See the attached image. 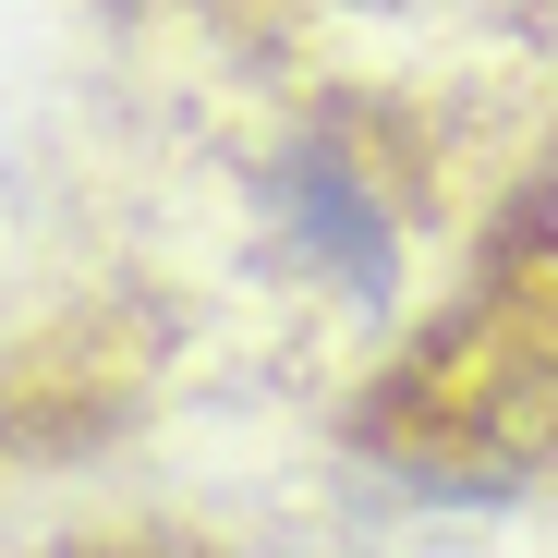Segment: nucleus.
Segmentation results:
<instances>
[{
  "instance_id": "nucleus-2",
  "label": "nucleus",
  "mask_w": 558,
  "mask_h": 558,
  "mask_svg": "<svg viewBox=\"0 0 558 558\" xmlns=\"http://www.w3.org/2000/svg\"><path fill=\"white\" fill-rule=\"evenodd\" d=\"M134 13L292 98L352 110L474 219L558 122V0H134Z\"/></svg>"
},
{
  "instance_id": "nucleus-1",
  "label": "nucleus",
  "mask_w": 558,
  "mask_h": 558,
  "mask_svg": "<svg viewBox=\"0 0 558 558\" xmlns=\"http://www.w3.org/2000/svg\"><path fill=\"white\" fill-rule=\"evenodd\" d=\"M364 486L558 522V122L461 231L401 352L340 413Z\"/></svg>"
}]
</instances>
